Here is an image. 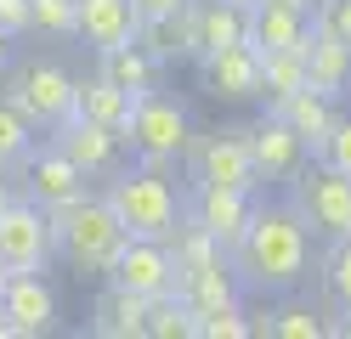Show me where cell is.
I'll use <instances>...</instances> for the list:
<instances>
[{"mask_svg": "<svg viewBox=\"0 0 351 339\" xmlns=\"http://www.w3.org/2000/svg\"><path fill=\"white\" fill-rule=\"evenodd\" d=\"M227 260L244 277V288L289 294L312 271V226L295 215V203H255L244 238L227 249Z\"/></svg>", "mask_w": 351, "mask_h": 339, "instance_id": "obj_1", "label": "cell"}, {"mask_svg": "<svg viewBox=\"0 0 351 339\" xmlns=\"http://www.w3.org/2000/svg\"><path fill=\"white\" fill-rule=\"evenodd\" d=\"M108 203H114V215L130 238H170L176 226H182L187 203L182 192H176V181L159 170V164H142V170H114V181H108Z\"/></svg>", "mask_w": 351, "mask_h": 339, "instance_id": "obj_2", "label": "cell"}, {"mask_svg": "<svg viewBox=\"0 0 351 339\" xmlns=\"http://www.w3.org/2000/svg\"><path fill=\"white\" fill-rule=\"evenodd\" d=\"M125 226L114 215V203L108 198H74V203H62V210H51V243H57V255L69 260L74 271H108L119 260V249H125Z\"/></svg>", "mask_w": 351, "mask_h": 339, "instance_id": "obj_3", "label": "cell"}, {"mask_svg": "<svg viewBox=\"0 0 351 339\" xmlns=\"http://www.w3.org/2000/svg\"><path fill=\"white\" fill-rule=\"evenodd\" d=\"M289 203L295 215L312 226V238H351V175H340L335 164H300L289 175Z\"/></svg>", "mask_w": 351, "mask_h": 339, "instance_id": "obj_4", "label": "cell"}, {"mask_svg": "<svg viewBox=\"0 0 351 339\" xmlns=\"http://www.w3.org/2000/svg\"><path fill=\"white\" fill-rule=\"evenodd\" d=\"M130 153L142 164H176L187 147H193V119L176 97H159V90H142L136 97V113H130V130H125Z\"/></svg>", "mask_w": 351, "mask_h": 339, "instance_id": "obj_5", "label": "cell"}, {"mask_svg": "<svg viewBox=\"0 0 351 339\" xmlns=\"http://www.w3.org/2000/svg\"><path fill=\"white\" fill-rule=\"evenodd\" d=\"M6 97L29 113L34 130H57L74 113V74H69V68H57V62H29V68H17V74H12Z\"/></svg>", "mask_w": 351, "mask_h": 339, "instance_id": "obj_6", "label": "cell"}, {"mask_svg": "<svg viewBox=\"0 0 351 339\" xmlns=\"http://www.w3.org/2000/svg\"><path fill=\"white\" fill-rule=\"evenodd\" d=\"M51 249H57L51 243V215L34 198L0 203V260H6V271H46Z\"/></svg>", "mask_w": 351, "mask_h": 339, "instance_id": "obj_7", "label": "cell"}, {"mask_svg": "<svg viewBox=\"0 0 351 339\" xmlns=\"http://www.w3.org/2000/svg\"><path fill=\"white\" fill-rule=\"evenodd\" d=\"M108 283L142 294V300H165V294H176V260H170V243H159V238H125L119 260L108 266Z\"/></svg>", "mask_w": 351, "mask_h": 339, "instance_id": "obj_8", "label": "cell"}, {"mask_svg": "<svg viewBox=\"0 0 351 339\" xmlns=\"http://www.w3.org/2000/svg\"><path fill=\"white\" fill-rule=\"evenodd\" d=\"M187 153H193V175H199V181H221V187H244V192L261 187V170L250 158L244 130H210Z\"/></svg>", "mask_w": 351, "mask_h": 339, "instance_id": "obj_9", "label": "cell"}, {"mask_svg": "<svg viewBox=\"0 0 351 339\" xmlns=\"http://www.w3.org/2000/svg\"><path fill=\"white\" fill-rule=\"evenodd\" d=\"M244 142H250V158H255V170H261V181H289L300 164H306V136L283 119V113H272L267 108V119H255L250 130H244Z\"/></svg>", "mask_w": 351, "mask_h": 339, "instance_id": "obj_10", "label": "cell"}, {"mask_svg": "<svg viewBox=\"0 0 351 339\" xmlns=\"http://www.w3.org/2000/svg\"><path fill=\"white\" fill-rule=\"evenodd\" d=\"M199 68H204V90L215 102H255L261 97V51L250 40H232V45H221V51H204Z\"/></svg>", "mask_w": 351, "mask_h": 339, "instance_id": "obj_11", "label": "cell"}, {"mask_svg": "<svg viewBox=\"0 0 351 339\" xmlns=\"http://www.w3.org/2000/svg\"><path fill=\"white\" fill-rule=\"evenodd\" d=\"M0 316L12 334H51L57 328V294L40 271H6L0 283Z\"/></svg>", "mask_w": 351, "mask_h": 339, "instance_id": "obj_12", "label": "cell"}, {"mask_svg": "<svg viewBox=\"0 0 351 339\" xmlns=\"http://www.w3.org/2000/svg\"><path fill=\"white\" fill-rule=\"evenodd\" d=\"M187 215L199 221L204 232L221 238V249H232L238 238H244L250 215H255V192H244V187H221V181H199V187H193Z\"/></svg>", "mask_w": 351, "mask_h": 339, "instance_id": "obj_13", "label": "cell"}, {"mask_svg": "<svg viewBox=\"0 0 351 339\" xmlns=\"http://www.w3.org/2000/svg\"><path fill=\"white\" fill-rule=\"evenodd\" d=\"M51 147H62L85 175H114V170H119L125 136H114V130L97 125V119H80V113H69V119L51 130Z\"/></svg>", "mask_w": 351, "mask_h": 339, "instance_id": "obj_14", "label": "cell"}, {"mask_svg": "<svg viewBox=\"0 0 351 339\" xmlns=\"http://www.w3.org/2000/svg\"><path fill=\"white\" fill-rule=\"evenodd\" d=\"M85 175L80 164L62 147H46V153H29V198L40 203V210H62V203H74V198H85Z\"/></svg>", "mask_w": 351, "mask_h": 339, "instance_id": "obj_15", "label": "cell"}, {"mask_svg": "<svg viewBox=\"0 0 351 339\" xmlns=\"http://www.w3.org/2000/svg\"><path fill=\"white\" fill-rule=\"evenodd\" d=\"M136 45L153 62H182V57H199V0H187L182 12L170 17H142Z\"/></svg>", "mask_w": 351, "mask_h": 339, "instance_id": "obj_16", "label": "cell"}, {"mask_svg": "<svg viewBox=\"0 0 351 339\" xmlns=\"http://www.w3.org/2000/svg\"><path fill=\"white\" fill-rule=\"evenodd\" d=\"M176 300H182L193 316H210V311L244 305V277L232 271V260H215V266H204V271H187V277H176Z\"/></svg>", "mask_w": 351, "mask_h": 339, "instance_id": "obj_17", "label": "cell"}, {"mask_svg": "<svg viewBox=\"0 0 351 339\" xmlns=\"http://www.w3.org/2000/svg\"><path fill=\"white\" fill-rule=\"evenodd\" d=\"M142 29V12L130 0H80V29L74 40H85L91 51H114V45H130Z\"/></svg>", "mask_w": 351, "mask_h": 339, "instance_id": "obj_18", "label": "cell"}, {"mask_svg": "<svg viewBox=\"0 0 351 339\" xmlns=\"http://www.w3.org/2000/svg\"><path fill=\"white\" fill-rule=\"evenodd\" d=\"M312 34V12L289 6V0H255L250 6V45L255 51H289V45H306Z\"/></svg>", "mask_w": 351, "mask_h": 339, "instance_id": "obj_19", "label": "cell"}, {"mask_svg": "<svg viewBox=\"0 0 351 339\" xmlns=\"http://www.w3.org/2000/svg\"><path fill=\"white\" fill-rule=\"evenodd\" d=\"M74 113H80V119L108 125L114 136H125V130H130V113H136V90H125V85L102 79V74L74 79Z\"/></svg>", "mask_w": 351, "mask_h": 339, "instance_id": "obj_20", "label": "cell"}, {"mask_svg": "<svg viewBox=\"0 0 351 339\" xmlns=\"http://www.w3.org/2000/svg\"><path fill=\"white\" fill-rule=\"evenodd\" d=\"M306 79H312V90H328V97H346L351 90V45L340 34H328L312 23V34H306Z\"/></svg>", "mask_w": 351, "mask_h": 339, "instance_id": "obj_21", "label": "cell"}, {"mask_svg": "<svg viewBox=\"0 0 351 339\" xmlns=\"http://www.w3.org/2000/svg\"><path fill=\"white\" fill-rule=\"evenodd\" d=\"M147 305L153 300H142V294H130L119 283H108L97 294V305H91V334H102V339H142L147 334Z\"/></svg>", "mask_w": 351, "mask_h": 339, "instance_id": "obj_22", "label": "cell"}, {"mask_svg": "<svg viewBox=\"0 0 351 339\" xmlns=\"http://www.w3.org/2000/svg\"><path fill=\"white\" fill-rule=\"evenodd\" d=\"M335 102H340V97H328V90H312V85H300L295 97L272 102V113H283V119H289V125L306 136V147H317L323 136H328V125L340 119V113H335Z\"/></svg>", "mask_w": 351, "mask_h": 339, "instance_id": "obj_23", "label": "cell"}, {"mask_svg": "<svg viewBox=\"0 0 351 339\" xmlns=\"http://www.w3.org/2000/svg\"><path fill=\"white\" fill-rule=\"evenodd\" d=\"M232 40H250V6L244 0H199V57Z\"/></svg>", "mask_w": 351, "mask_h": 339, "instance_id": "obj_24", "label": "cell"}, {"mask_svg": "<svg viewBox=\"0 0 351 339\" xmlns=\"http://www.w3.org/2000/svg\"><path fill=\"white\" fill-rule=\"evenodd\" d=\"M170 243V260H176V277H187V271H204V266H215V260H227V249H221V238L215 232H204L193 215H182V226L165 238Z\"/></svg>", "mask_w": 351, "mask_h": 339, "instance_id": "obj_25", "label": "cell"}, {"mask_svg": "<svg viewBox=\"0 0 351 339\" xmlns=\"http://www.w3.org/2000/svg\"><path fill=\"white\" fill-rule=\"evenodd\" d=\"M97 62H102V68H97L102 79L136 90V97H142V90H153V79H159V62H153L136 40H130V45H114V51H97Z\"/></svg>", "mask_w": 351, "mask_h": 339, "instance_id": "obj_26", "label": "cell"}, {"mask_svg": "<svg viewBox=\"0 0 351 339\" xmlns=\"http://www.w3.org/2000/svg\"><path fill=\"white\" fill-rule=\"evenodd\" d=\"M300 85H312L306 79V51L300 45H289V51H261V97L267 102L295 97Z\"/></svg>", "mask_w": 351, "mask_h": 339, "instance_id": "obj_27", "label": "cell"}, {"mask_svg": "<svg viewBox=\"0 0 351 339\" xmlns=\"http://www.w3.org/2000/svg\"><path fill=\"white\" fill-rule=\"evenodd\" d=\"M34 153V125L12 97H0V164H29Z\"/></svg>", "mask_w": 351, "mask_h": 339, "instance_id": "obj_28", "label": "cell"}, {"mask_svg": "<svg viewBox=\"0 0 351 339\" xmlns=\"http://www.w3.org/2000/svg\"><path fill=\"white\" fill-rule=\"evenodd\" d=\"M255 334H272V339H323L328 323H323L317 311H306V305H283V311H272V316H261Z\"/></svg>", "mask_w": 351, "mask_h": 339, "instance_id": "obj_29", "label": "cell"}, {"mask_svg": "<svg viewBox=\"0 0 351 339\" xmlns=\"http://www.w3.org/2000/svg\"><path fill=\"white\" fill-rule=\"evenodd\" d=\"M193 328H199V316L176 300V294L147 305V339H193Z\"/></svg>", "mask_w": 351, "mask_h": 339, "instance_id": "obj_30", "label": "cell"}, {"mask_svg": "<svg viewBox=\"0 0 351 339\" xmlns=\"http://www.w3.org/2000/svg\"><path fill=\"white\" fill-rule=\"evenodd\" d=\"M323 283H328V300H335L340 311H351V238H328Z\"/></svg>", "mask_w": 351, "mask_h": 339, "instance_id": "obj_31", "label": "cell"}, {"mask_svg": "<svg viewBox=\"0 0 351 339\" xmlns=\"http://www.w3.org/2000/svg\"><path fill=\"white\" fill-rule=\"evenodd\" d=\"M34 29L51 40H74L80 29V0H34Z\"/></svg>", "mask_w": 351, "mask_h": 339, "instance_id": "obj_32", "label": "cell"}, {"mask_svg": "<svg viewBox=\"0 0 351 339\" xmlns=\"http://www.w3.org/2000/svg\"><path fill=\"white\" fill-rule=\"evenodd\" d=\"M199 339H250L255 334V323L244 316V305H227V311H210V316H199V328H193Z\"/></svg>", "mask_w": 351, "mask_h": 339, "instance_id": "obj_33", "label": "cell"}, {"mask_svg": "<svg viewBox=\"0 0 351 339\" xmlns=\"http://www.w3.org/2000/svg\"><path fill=\"white\" fill-rule=\"evenodd\" d=\"M312 153L323 158V164H335L340 175H351V119H335V125H328V136H323Z\"/></svg>", "mask_w": 351, "mask_h": 339, "instance_id": "obj_34", "label": "cell"}, {"mask_svg": "<svg viewBox=\"0 0 351 339\" xmlns=\"http://www.w3.org/2000/svg\"><path fill=\"white\" fill-rule=\"evenodd\" d=\"M312 23H317V29H328V34H340V40L351 45V0H317Z\"/></svg>", "mask_w": 351, "mask_h": 339, "instance_id": "obj_35", "label": "cell"}, {"mask_svg": "<svg viewBox=\"0 0 351 339\" xmlns=\"http://www.w3.org/2000/svg\"><path fill=\"white\" fill-rule=\"evenodd\" d=\"M0 29H6L12 40L34 29V0H0Z\"/></svg>", "mask_w": 351, "mask_h": 339, "instance_id": "obj_36", "label": "cell"}, {"mask_svg": "<svg viewBox=\"0 0 351 339\" xmlns=\"http://www.w3.org/2000/svg\"><path fill=\"white\" fill-rule=\"evenodd\" d=\"M130 6H136L142 17H170V12H182L187 0H130Z\"/></svg>", "mask_w": 351, "mask_h": 339, "instance_id": "obj_37", "label": "cell"}, {"mask_svg": "<svg viewBox=\"0 0 351 339\" xmlns=\"http://www.w3.org/2000/svg\"><path fill=\"white\" fill-rule=\"evenodd\" d=\"M6 62H12V34L0 29V68H6Z\"/></svg>", "mask_w": 351, "mask_h": 339, "instance_id": "obj_38", "label": "cell"}, {"mask_svg": "<svg viewBox=\"0 0 351 339\" xmlns=\"http://www.w3.org/2000/svg\"><path fill=\"white\" fill-rule=\"evenodd\" d=\"M328 334H346V339H351V311H340V323L328 328Z\"/></svg>", "mask_w": 351, "mask_h": 339, "instance_id": "obj_39", "label": "cell"}, {"mask_svg": "<svg viewBox=\"0 0 351 339\" xmlns=\"http://www.w3.org/2000/svg\"><path fill=\"white\" fill-rule=\"evenodd\" d=\"M0 203H12V181H6V164H0Z\"/></svg>", "mask_w": 351, "mask_h": 339, "instance_id": "obj_40", "label": "cell"}, {"mask_svg": "<svg viewBox=\"0 0 351 339\" xmlns=\"http://www.w3.org/2000/svg\"><path fill=\"white\" fill-rule=\"evenodd\" d=\"M289 6H306V12H312V0H289Z\"/></svg>", "mask_w": 351, "mask_h": 339, "instance_id": "obj_41", "label": "cell"}, {"mask_svg": "<svg viewBox=\"0 0 351 339\" xmlns=\"http://www.w3.org/2000/svg\"><path fill=\"white\" fill-rule=\"evenodd\" d=\"M0 283H6V260H0Z\"/></svg>", "mask_w": 351, "mask_h": 339, "instance_id": "obj_42", "label": "cell"}, {"mask_svg": "<svg viewBox=\"0 0 351 339\" xmlns=\"http://www.w3.org/2000/svg\"><path fill=\"white\" fill-rule=\"evenodd\" d=\"M244 6H255V0H244Z\"/></svg>", "mask_w": 351, "mask_h": 339, "instance_id": "obj_43", "label": "cell"}]
</instances>
